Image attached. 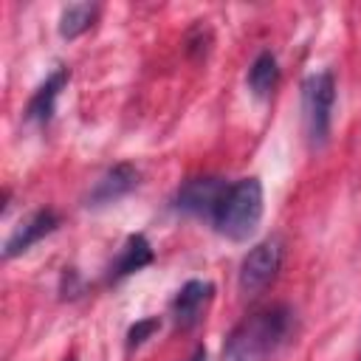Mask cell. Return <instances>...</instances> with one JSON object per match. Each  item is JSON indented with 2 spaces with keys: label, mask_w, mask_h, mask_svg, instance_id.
<instances>
[{
  "label": "cell",
  "mask_w": 361,
  "mask_h": 361,
  "mask_svg": "<svg viewBox=\"0 0 361 361\" xmlns=\"http://www.w3.org/2000/svg\"><path fill=\"white\" fill-rule=\"evenodd\" d=\"M296 310L274 302L243 316L223 341L220 361H274L296 336Z\"/></svg>",
  "instance_id": "1"
},
{
  "label": "cell",
  "mask_w": 361,
  "mask_h": 361,
  "mask_svg": "<svg viewBox=\"0 0 361 361\" xmlns=\"http://www.w3.org/2000/svg\"><path fill=\"white\" fill-rule=\"evenodd\" d=\"M262 214H265L262 180L257 175H248V178H237V180L226 183V189L217 197L206 223L220 237H226L231 243H245L248 237L257 234Z\"/></svg>",
  "instance_id": "2"
},
{
  "label": "cell",
  "mask_w": 361,
  "mask_h": 361,
  "mask_svg": "<svg viewBox=\"0 0 361 361\" xmlns=\"http://www.w3.org/2000/svg\"><path fill=\"white\" fill-rule=\"evenodd\" d=\"M302 124L310 149H322L330 141L333 104H336V73L330 68L302 79Z\"/></svg>",
  "instance_id": "3"
},
{
  "label": "cell",
  "mask_w": 361,
  "mask_h": 361,
  "mask_svg": "<svg viewBox=\"0 0 361 361\" xmlns=\"http://www.w3.org/2000/svg\"><path fill=\"white\" fill-rule=\"evenodd\" d=\"M282 259H285V243H282V237L271 234L262 243H257L243 257L240 271H237V290H240V296L257 299L262 290H268L274 285V279L279 276Z\"/></svg>",
  "instance_id": "4"
},
{
  "label": "cell",
  "mask_w": 361,
  "mask_h": 361,
  "mask_svg": "<svg viewBox=\"0 0 361 361\" xmlns=\"http://www.w3.org/2000/svg\"><path fill=\"white\" fill-rule=\"evenodd\" d=\"M226 183H228V180L220 178V175H195V178H186V180L175 189L169 206H172L178 214H189V217L209 220V214H212L217 197L223 195Z\"/></svg>",
  "instance_id": "5"
},
{
  "label": "cell",
  "mask_w": 361,
  "mask_h": 361,
  "mask_svg": "<svg viewBox=\"0 0 361 361\" xmlns=\"http://www.w3.org/2000/svg\"><path fill=\"white\" fill-rule=\"evenodd\" d=\"M214 299V282L209 279H189L183 282L175 296L169 299V319L178 330H192L203 322L209 302Z\"/></svg>",
  "instance_id": "6"
},
{
  "label": "cell",
  "mask_w": 361,
  "mask_h": 361,
  "mask_svg": "<svg viewBox=\"0 0 361 361\" xmlns=\"http://www.w3.org/2000/svg\"><path fill=\"white\" fill-rule=\"evenodd\" d=\"M71 82V68L65 65H56L39 85L37 90L31 93V99L25 102V110H23V118L28 124H37V127H48L54 121V113H56V99L62 93V87Z\"/></svg>",
  "instance_id": "7"
},
{
  "label": "cell",
  "mask_w": 361,
  "mask_h": 361,
  "mask_svg": "<svg viewBox=\"0 0 361 361\" xmlns=\"http://www.w3.org/2000/svg\"><path fill=\"white\" fill-rule=\"evenodd\" d=\"M138 180H141V172L133 164H127V161L113 164L85 195V209H102V206L121 200L124 195H130L138 186Z\"/></svg>",
  "instance_id": "8"
},
{
  "label": "cell",
  "mask_w": 361,
  "mask_h": 361,
  "mask_svg": "<svg viewBox=\"0 0 361 361\" xmlns=\"http://www.w3.org/2000/svg\"><path fill=\"white\" fill-rule=\"evenodd\" d=\"M59 228V214L54 209H37L31 212L3 243V259H14L20 254H25L34 243H39L42 237L54 234Z\"/></svg>",
  "instance_id": "9"
},
{
  "label": "cell",
  "mask_w": 361,
  "mask_h": 361,
  "mask_svg": "<svg viewBox=\"0 0 361 361\" xmlns=\"http://www.w3.org/2000/svg\"><path fill=\"white\" fill-rule=\"evenodd\" d=\"M155 262V251H152V243L144 237V234H130L124 240V245L118 248V254L113 257V262L107 265L104 271V282L107 285H116L133 274H138L141 268L152 265Z\"/></svg>",
  "instance_id": "10"
},
{
  "label": "cell",
  "mask_w": 361,
  "mask_h": 361,
  "mask_svg": "<svg viewBox=\"0 0 361 361\" xmlns=\"http://www.w3.org/2000/svg\"><path fill=\"white\" fill-rule=\"evenodd\" d=\"M279 79H282V68H279V59L274 51H259L254 56V62L248 65V73H245V85L251 90V96L257 99H271L274 90L279 87Z\"/></svg>",
  "instance_id": "11"
},
{
  "label": "cell",
  "mask_w": 361,
  "mask_h": 361,
  "mask_svg": "<svg viewBox=\"0 0 361 361\" xmlns=\"http://www.w3.org/2000/svg\"><path fill=\"white\" fill-rule=\"evenodd\" d=\"M99 14H102V6L99 3H71V6H65L62 14H59V23H56L59 37L62 39L82 37L85 31H90L96 25Z\"/></svg>",
  "instance_id": "12"
},
{
  "label": "cell",
  "mask_w": 361,
  "mask_h": 361,
  "mask_svg": "<svg viewBox=\"0 0 361 361\" xmlns=\"http://www.w3.org/2000/svg\"><path fill=\"white\" fill-rule=\"evenodd\" d=\"M158 330H161V319H158V316H144V319H138V322L130 324V330H127V350L141 347V344H144L147 338H152Z\"/></svg>",
  "instance_id": "13"
},
{
  "label": "cell",
  "mask_w": 361,
  "mask_h": 361,
  "mask_svg": "<svg viewBox=\"0 0 361 361\" xmlns=\"http://www.w3.org/2000/svg\"><path fill=\"white\" fill-rule=\"evenodd\" d=\"M82 290H85V285H82L79 271H76V268H65V271H62V279H59V293H62V299H76V296H82Z\"/></svg>",
  "instance_id": "14"
},
{
  "label": "cell",
  "mask_w": 361,
  "mask_h": 361,
  "mask_svg": "<svg viewBox=\"0 0 361 361\" xmlns=\"http://www.w3.org/2000/svg\"><path fill=\"white\" fill-rule=\"evenodd\" d=\"M186 361H209V353H206V347H203V344H200V347H195V350H192V355H189Z\"/></svg>",
  "instance_id": "15"
},
{
  "label": "cell",
  "mask_w": 361,
  "mask_h": 361,
  "mask_svg": "<svg viewBox=\"0 0 361 361\" xmlns=\"http://www.w3.org/2000/svg\"><path fill=\"white\" fill-rule=\"evenodd\" d=\"M65 361H76V358H73V355H68V358H65Z\"/></svg>",
  "instance_id": "16"
}]
</instances>
